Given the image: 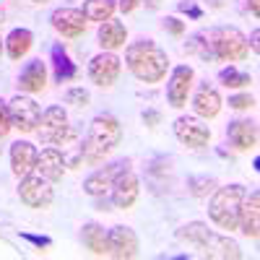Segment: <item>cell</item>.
<instances>
[{"label": "cell", "instance_id": "obj_3", "mask_svg": "<svg viewBox=\"0 0 260 260\" xmlns=\"http://www.w3.org/2000/svg\"><path fill=\"white\" fill-rule=\"evenodd\" d=\"M177 240L190 242L198 250H203V257H213V260H240L242 257V250H240V245H237L234 240L211 232L201 221H192V224L182 226L177 232Z\"/></svg>", "mask_w": 260, "mask_h": 260}, {"label": "cell", "instance_id": "obj_8", "mask_svg": "<svg viewBox=\"0 0 260 260\" xmlns=\"http://www.w3.org/2000/svg\"><path fill=\"white\" fill-rule=\"evenodd\" d=\"M8 110H11L13 127H18L21 133H31V130H37L39 117H42V110H39V104L31 96H24V94L13 96L8 102Z\"/></svg>", "mask_w": 260, "mask_h": 260}, {"label": "cell", "instance_id": "obj_15", "mask_svg": "<svg viewBox=\"0 0 260 260\" xmlns=\"http://www.w3.org/2000/svg\"><path fill=\"white\" fill-rule=\"evenodd\" d=\"M237 229H240L245 237L257 240V234H260V192L257 190H252L250 195H245L242 208H240V221H237Z\"/></svg>", "mask_w": 260, "mask_h": 260}, {"label": "cell", "instance_id": "obj_22", "mask_svg": "<svg viewBox=\"0 0 260 260\" xmlns=\"http://www.w3.org/2000/svg\"><path fill=\"white\" fill-rule=\"evenodd\" d=\"M96 37H99V45H102L107 52H112V50L122 47L125 42H127V29H125L122 21L107 18V21H102V26H99Z\"/></svg>", "mask_w": 260, "mask_h": 260}, {"label": "cell", "instance_id": "obj_30", "mask_svg": "<svg viewBox=\"0 0 260 260\" xmlns=\"http://www.w3.org/2000/svg\"><path fill=\"white\" fill-rule=\"evenodd\" d=\"M255 104V99L250 94H237V96H229V107L232 110H250Z\"/></svg>", "mask_w": 260, "mask_h": 260}, {"label": "cell", "instance_id": "obj_4", "mask_svg": "<svg viewBox=\"0 0 260 260\" xmlns=\"http://www.w3.org/2000/svg\"><path fill=\"white\" fill-rule=\"evenodd\" d=\"M122 141V127L117 122V117L112 115H96L89 125V133H86V141H83V148L81 154L89 164H96L102 161L115 146H120Z\"/></svg>", "mask_w": 260, "mask_h": 260}, {"label": "cell", "instance_id": "obj_41", "mask_svg": "<svg viewBox=\"0 0 260 260\" xmlns=\"http://www.w3.org/2000/svg\"><path fill=\"white\" fill-rule=\"evenodd\" d=\"M0 21H3V11H0Z\"/></svg>", "mask_w": 260, "mask_h": 260}, {"label": "cell", "instance_id": "obj_10", "mask_svg": "<svg viewBox=\"0 0 260 260\" xmlns=\"http://www.w3.org/2000/svg\"><path fill=\"white\" fill-rule=\"evenodd\" d=\"M192 78H195V71L190 68V65H177V68L172 71L169 83H167V99H169V104L175 107V110L185 107L187 94L192 89Z\"/></svg>", "mask_w": 260, "mask_h": 260}, {"label": "cell", "instance_id": "obj_1", "mask_svg": "<svg viewBox=\"0 0 260 260\" xmlns=\"http://www.w3.org/2000/svg\"><path fill=\"white\" fill-rule=\"evenodd\" d=\"M187 50L201 55L203 60H221V62H240L247 57L250 45L247 37L234 26H219L211 31H198L187 42Z\"/></svg>", "mask_w": 260, "mask_h": 260}, {"label": "cell", "instance_id": "obj_29", "mask_svg": "<svg viewBox=\"0 0 260 260\" xmlns=\"http://www.w3.org/2000/svg\"><path fill=\"white\" fill-rule=\"evenodd\" d=\"M65 102H68V104H76V107H86V104H89V91H83V89H71L68 94H65Z\"/></svg>", "mask_w": 260, "mask_h": 260}, {"label": "cell", "instance_id": "obj_9", "mask_svg": "<svg viewBox=\"0 0 260 260\" xmlns=\"http://www.w3.org/2000/svg\"><path fill=\"white\" fill-rule=\"evenodd\" d=\"M120 71H122V60L115 52H102V55L91 57V62H89V78L96 86H104V89L120 78Z\"/></svg>", "mask_w": 260, "mask_h": 260}, {"label": "cell", "instance_id": "obj_19", "mask_svg": "<svg viewBox=\"0 0 260 260\" xmlns=\"http://www.w3.org/2000/svg\"><path fill=\"white\" fill-rule=\"evenodd\" d=\"M226 138L234 148L240 151H250L257 143V125L252 120H234L226 127Z\"/></svg>", "mask_w": 260, "mask_h": 260}, {"label": "cell", "instance_id": "obj_21", "mask_svg": "<svg viewBox=\"0 0 260 260\" xmlns=\"http://www.w3.org/2000/svg\"><path fill=\"white\" fill-rule=\"evenodd\" d=\"M18 86H21V91H26V94H37V91L45 89V86H47V68H45V62H42V60H31L26 68L21 71Z\"/></svg>", "mask_w": 260, "mask_h": 260}, {"label": "cell", "instance_id": "obj_12", "mask_svg": "<svg viewBox=\"0 0 260 260\" xmlns=\"http://www.w3.org/2000/svg\"><path fill=\"white\" fill-rule=\"evenodd\" d=\"M50 24H52V29L57 34L68 37V39H76V37H81L86 31V16L78 8H57L50 16Z\"/></svg>", "mask_w": 260, "mask_h": 260}, {"label": "cell", "instance_id": "obj_33", "mask_svg": "<svg viewBox=\"0 0 260 260\" xmlns=\"http://www.w3.org/2000/svg\"><path fill=\"white\" fill-rule=\"evenodd\" d=\"M180 11H182V13H190L192 18H201V16H203V11L195 6L192 0H187V3H180Z\"/></svg>", "mask_w": 260, "mask_h": 260}, {"label": "cell", "instance_id": "obj_2", "mask_svg": "<svg viewBox=\"0 0 260 260\" xmlns=\"http://www.w3.org/2000/svg\"><path fill=\"white\" fill-rule=\"evenodd\" d=\"M125 62L130 73L143 83H159L169 71V57L154 39H138L127 47Z\"/></svg>", "mask_w": 260, "mask_h": 260}, {"label": "cell", "instance_id": "obj_38", "mask_svg": "<svg viewBox=\"0 0 260 260\" xmlns=\"http://www.w3.org/2000/svg\"><path fill=\"white\" fill-rule=\"evenodd\" d=\"M159 3H161V0H146L148 8H159Z\"/></svg>", "mask_w": 260, "mask_h": 260}, {"label": "cell", "instance_id": "obj_7", "mask_svg": "<svg viewBox=\"0 0 260 260\" xmlns=\"http://www.w3.org/2000/svg\"><path fill=\"white\" fill-rule=\"evenodd\" d=\"M18 198H21V203H26L29 208H50L52 206V198H55L52 182L47 177H42V175H26V177H21Z\"/></svg>", "mask_w": 260, "mask_h": 260}, {"label": "cell", "instance_id": "obj_14", "mask_svg": "<svg viewBox=\"0 0 260 260\" xmlns=\"http://www.w3.org/2000/svg\"><path fill=\"white\" fill-rule=\"evenodd\" d=\"M110 237V255L120 260H130L138 255V237L130 226H112L107 232Z\"/></svg>", "mask_w": 260, "mask_h": 260}, {"label": "cell", "instance_id": "obj_28", "mask_svg": "<svg viewBox=\"0 0 260 260\" xmlns=\"http://www.w3.org/2000/svg\"><path fill=\"white\" fill-rule=\"evenodd\" d=\"M11 127H13V122H11V110H8V104L0 99V138H6Z\"/></svg>", "mask_w": 260, "mask_h": 260}, {"label": "cell", "instance_id": "obj_18", "mask_svg": "<svg viewBox=\"0 0 260 260\" xmlns=\"http://www.w3.org/2000/svg\"><path fill=\"white\" fill-rule=\"evenodd\" d=\"M127 167L125 161H117V164H110V167H104V169H96L94 175H89L83 180V192L86 195H94V198H99V195L104 192H110L112 190V182L117 177V172Z\"/></svg>", "mask_w": 260, "mask_h": 260}, {"label": "cell", "instance_id": "obj_23", "mask_svg": "<svg viewBox=\"0 0 260 260\" xmlns=\"http://www.w3.org/2000/svg\"><path fill=\"white\" fill-rule=\"evenodd\" d=\"M81 240L86 245V250H91L94 255H110V237L107 229L99 224H86L81 229Z\"/></svg>", "mask_w": 260, "mask_h": 260}, {"label": "cell", "instance_id": "obj_34", "mask_svg": "<svg viewBox=\"0 0 260 260\" xmlns=\"http://www.w3.org/2000/svg\"><path fill=\"white\" fill-rule=\"evenodd\" d=\"M138 3H141V0H120L117 6H120V11H122V13H133V11L138 8Z\"/></svg>", "mask_w": 260, "mask_h": 260}, {"label": "cell", "instance_id": "obj_31", "mask_svg": "<svg viewBox=\"0 0 260 260\" xmlns=\"http://www.w3.org/2000/svg\"><path fill=\"white\" fill-rule=\"evenodd\" d=\"M164 29L169 31V34H175V37H180L182 31H185V24L180 18H175V16H169V18H164Z\"/></svg>", "mask_w": 260, "mask_h": 260}, {"label": "cell", "instance_id": "obj_27", "mask_svg": "<svg viewBox=\"0 0 260 260\" xmlns=\"http://www.w3.org/2000/svg\"><path fill=\"white\" fill-rule=\"evenodd\" d=\"M219 81L226 86V89H242V86H247V83H252V78L247 76V73H240L237 68H224L221 73H219Z\"/></svg>", "mask_w": 260, "mask_h": 260}, {"label": "cell", "instance_id": "obj_17", "mask_svg": "<svg viewBox=\"0 0 260 260\" xmlns=\"http://www.w3.org/2000/svg\"><path fill=\"white\" fill-rule=\"evenodd\" d=\"M192 110L203 120H213L221 112V94L216 91L211 83L198 86V91H195V96H192Z\"/></svg>", "mask_w": 260, "mask_h": 260}, {"label": "cell", "instance_id": "obj_39", "mask_svg": "<svg viewBox=\"0 0 260 260\" xmlns=\"http://www.w3.org/2000/svg\"><path fill=\"white\" fill-rule=\"evenodd\" d=\"M0 52H3V39H0Z\"/></svg>", "mask_w": 260, "mask_h": 260}, {"label": "cell", "instance_id": "obj_40", "mask_svg": "<svg viewBox=\"0 0 260 260\" xmlns=\"http://www.w3.org/2000/svg\"><path fill=\"white\" fill-rule=\"evenodd\" d=\"M34 3H47V0H34Z\"/></svg>", "mask_w": 260, "mask_h": 260}, {"label": "cell", "instance_id": "obj_26", "mask_svg": "<svg viewBox=\"0 0 260 260\" xmlns=\"http://www.w3.org/2000/svg\"><path fill=\"white\" fill-rule=\"evenodd\" d=\"M52 65H55V81L62 83V81H71L76 76V65L71 62V57L65 55V50L60 45L52 47Z\"/></svg>", "mask_w": 260, "mask_h": 260}, {"label": "cell", "instance_id": "obj_13", "mask_svg": "<svg viewBox=\"0 0 260 260\" xmlns=\"http://www.w3.org/2000/svg\"><path fill=\"white\" fill-rule=\"evenodd\" d=\"M112 203L117 206V208H130L136 203V198H138V177L130 172L127 167H122L120 172H117V177H115V182H112Z\"/></svg>", "mask_w": 260, "mask_h": 260}, {"label": "cell", "instance_id": "obj_36", "mask_svg": "<svg viewBox=\"0 0 260 260\" xmlns=\"http://www.w3.org/2000/svg\"><path fill=\"white\" fill-rule=\"evenodd\" d=\"M257 37H260V31L255 29V31H252V42H247V45H252V50H255V52H257Z\"/></svg>", "mask_w": 260, "mask_h": 260}, {"label": "cell", "instance_id": "obj_6", "mask_svg": "<svg viewBox=\"0 0 260 260\" xmlns=\"http://www.w3.org/2000/svg\"><path fill=\"white\" fill-rule=\"evenodd\" d=\"M37 133L42 138V143H50V146H57L62 141L71 138V125H68V115H65L62 107H50V110L42 112L39 117V127Z\"/></svg>", "mask_w": 260, "mask_h": 260}, {"label": "cell", "instance_id": "obj_20", "mask_svg": "<svg viewBox=\"0 0 260 260\" xmlns=\"http://www.w3.org/2000/svg\"><path fill=\"white\" fill-rule=\"evenodd\" d=\"M42 177H47L50 182L62 180L65 175V159L57 148H45L42 154H37V167H34Z\"/></svg>", "mask_w": 260, "mask_h": 260}, {"label": "cell", "instance_id": "obj_24", "mask_svg": "<svg viewBox=\"0 0 260 260\" xmlns=\"http://www.w3.org/2000/svg\"><path fill=\"white\" fill-rule=\"evenodd\" d=\"M6 52H8V57L11 60H21L29 50H31V45H34V34L29 31V29H13L8 37H6Z\"/></svg>", "mask_w": 260, "mask_h": 260}, {"label": "cell", "instance_id": "obj_16", "mask_svg": "<svg viewBox=\"0 0 260 260\" xmlns=\"http://www.w3.org/2000/svg\"><path fill=\"white\" fill-rule=\"evenodd\" d=\"M37 154L39 151L29 143V141H16V143H11V169H13V175L21 180V177H26V175H31L34 172V167H37Z\"/></svg>", "mask_w": 260, "mask_h": 260}, {"label": "cell", "instance_id": "obj_5", "mask_svg": "<svg viewBox=\"0 0 260 260\" xmlns=\"http://www.w3.org/2000/svg\"><path fill=\"white\" fill-rule=\"evenodd\" d=\"M245 187L242 185H226L219 187L213 192V198L208 201V219L226 232L237 229V221H240V208L245 201Z\"/></svg>", "mask_w": 260, "mask_h": 260}, {"label": "cell", "instance_id": "obj_35", "mask_svg": "<svg viewBox=\"0 0 260 260\" xmlns=\"http://www.w3.org/2000/svg\"><path fill=\"white\" fill-rule=\"evenodd\" d=\"M247 6H250L252 16H257V13H260V0H247Z\"/></svg>", "mask_w": 260, "mask_h": 260}, {"label": "cell", "instance_id": "obj_32", "mask_svg": "<svg viewBox=\"0 0 260 260\" xmlns=\"http://www.w3.org/2000/svg\"><path fill=\"white\" fill-rule=\"evenodd\" d=\"M21 237H24L26 242H31L34 247H50V245H52V240H50V237H39V234H29V232H24Z\"/></svg>", "mask_w": 260, "mask_h": 260}, {"label": "cell", "instance_id": "obj_25", "mask_svg": "<svg viewBox=\"0 0 260 260\" xmlns=\"http://www.w3.org/2000/svg\"><path fill=\"white\" fill-rule=\"evenodd\" d=\"M117 8V0H86L83 3V16L86 21H107V18H112Z\"/></svg>", "mask_w": 260, "mask_h": 260}, {"label": "cell", "instance_id": "obj_11", "mask_svg": "<svg viewBox=\"0 0 260 260\" xmlns=\"http://www.w3.org/2000/svg\"><path fill=\"white\" fill-rule=\"evenodd\" d=\"M175 136L180 143H185L190 148H203L211 141V130L198 117H177L175 120Z\"/></svg>", "mask_w": 260, "mask_h": 260}, {"label": "cell", "instance_id": "obj_37", "mask_svg": "<svg viewBox=\"0 0 260 260\" xmlns=\"http://www.w3.org/2000/svg\"><path fill=\"white\" fill-rule=\"evenodd\" d=\"M143 120H146V122H156L159 115H156V112H148V115H143Z\"/></svg>", "mask_w": 260, "mask_h": 260}]
</instances>
